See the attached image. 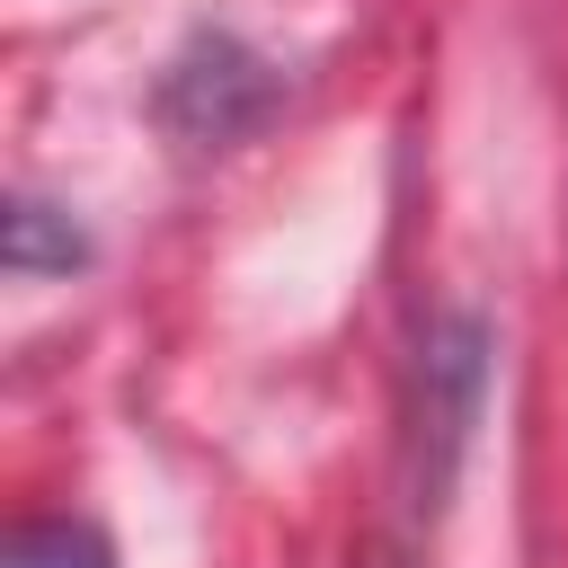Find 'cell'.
I'll use <instances>...</instances> for the list:
<instances>
[{
	"label": "cell",
	"instance_id": "cell-1",
	"mask_svg": "<svg viewBox=\"0 0 568 568\" xmlns=\"http://www.w3.org/2000/svg\"><path fill=\"white\" fill-rule=\"evenodd\" d=\"M9 568H115V550H106V532H98V524L53 515V524H27V532H18Z\"/></svg>",
	"mask_w": 568,
	"mask_h": 568
}]
</instances>
